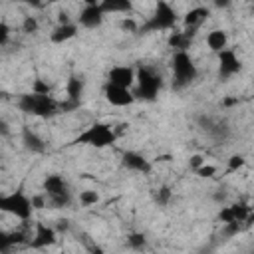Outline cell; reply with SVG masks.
Masks as SVG:
<instances>
[{
	"mask_svg": "<svg viewBox=\"0 0 254 254\" xmlns=\"http://www.w3.org/2000/svg\"><path fill=\"white\" fill-rule=\"evenodd\" d=\"M171 67H173V87L177 89H183L196 79L198 71L189 52H175L171 60Z\"/></svg>",
	"mask_w": 254,
	"mask_h": 254,
	"instance_id": "obj_1",
	"label": "cell"
},
{
	"mask_svg": "<svg viewBox=\"0 0 254 254\" xmlns=\"http://www.w3.org/2000/svg\"><path fill=\"white\" fill-rule=\"evenodd\" d=\"M18 107L24 111V113H32V115H38V117H52L54 113H58V101L48 93V95H42V93H26L18 99Z\"/></svg>",
	"mask_w": 254,
	"mask_h": 254,
	"instance_id": "obj_2",
	"label": "cell"
},
{
	"mask_svg": "<svg viewBox=\"0 0 254 254\" xmlns=\"http://www.w3.org/2000/svg\"><path fill=\"white\" fill-rule=\"evenodd\" d=\"M135 83H137V87L133 89L135 99H145V101H153L163 85L161 75L151 67H139L135 71Z\"/></svg>",
	"mask_w": 254,
	"mask_h": 254,
	"instance_id": "obj_3",
	"label": "cell"
},
{
	"mask_svg": "<svg viewBox=\"0 0 254 254\" xmlns=\"http://www.w3.org/2000/svg\"><path fill=\"white\" fill-rule=\"evenodd\" d=\"M175 26H177V10L167 0H159L157 6H155V12L143 24V30L163 32V30H173Z\"/></svg>",
	"mask_w": 254,
	"mask_h": 254,
	"instance_id": "obj_4",
	"label": "cell"
},
{
	"mask_svg": "<svg viewBox=\"0 0 254 254\" xmlns=\"http://www.w3.org/2000/svg\"><path fill=\"white\" fill-rule=\"evenodd\" d=\"M44 192L54 208H65L71 202V192L62 175H48L44 181Z\"/></svg>",
	"mask_w": 254,
	"mask_h": 254,
	"instance_id": "obj_5",
	"label": "cell"
},
{
	"mask_svg": "<svg viewBox=\"0 0 254 254\" xmlns=\"http://www.w3.org/2000/svg\"><path fill=\"white\" fill-rule=\"evenodd\" d=\"M117 141V135L113 133L111 125H103V123H93L89 125L77 139L75 143H83V145H93V147H107L113 145Z\"/></svg>",
	"mask_w": 254,
	"mask_h": 254,
	"instance_id": "obj_6",
	"label": "cell"
},
{
	"mask_svg": "<svg viewBox=\"0 0 254 254\" xmlns=\"http://www.w3.org/2000/svg\"><path fill=\"white\" fill-rule=\"evenodd\" d=\"M0 212H8L20 220H28L34 208H32L30 198L24 192H10V194L0 196Z\"/></svg>",
	"mask_w": 254,
	"mask_h": 254,
	"instance_id": "obj_7",
	"label": "cell"
},
{
	"mask_svg": "<svg viewBox=\"0 0 254 254\" xmlns=\"http://www.w3.org/2000/svg\"><path fill=\"white\" fill-rule=\"evenodd\" d=\"M103 95L115 107H127V105H131L135 101V95H133V91L129 87H121V85H115V83H105Z\"/></svg>",
	"mask_w": 254,
	"mask_h": 254,
	"instance_id": "obj_8",
	"label": "cell"
},
{
	"mask_svg": "<svg viewBox=\"0 0 254 254\" xmlns=\"http://www.w3.org/2000/svg\"><path fill=\"white\" fill-rule=\"evenodd\" d=\"M240 67H242V64H240V60H238L234 50L224 48L222 52H218V71H220V77L226 79V77L238 73Z\"/></svg>",
	"mask_w": 254,
	"mask_h": 254,
	"instance_id": "obj_9",
	"label": "cell"
},
{
	"mask_svg": "<svg viewBox=\"0 0 254 254\" xmlns=\"http://www.w3.org/2000/svg\"><path fill=\"white\" fill-rule=\"evenodd\" d=\"M103 18H105V12L101 10L99 4H87L77 14V24H81L83 28H99L103 24Z\"/></svg>",
	"mask_w": 254,
	"mask_h": 254,
	"instance_id": "obj_10",
	"label": "cell"
},
{
	"mask_svg": "<svg viewBox=\"0 0 254 254\" xmlns=\"http://www.w3.org/2000/svg\"><path fill=\"white\" fill-rule=\"evenodd\" d=\"M107 83H115L131 89L135 85V69L129 65H113L107 73Z\"/></svg>",
	"mask_w": 254,
	"mask_h": 254,
	"instance_id": "obj_11",
	"label": "cell"
},
{
	"mask_svg": "<svg viewBox=\"0 0 254 254\" xmlns=\"http://www.w3.org/2000/svg\"><path fill=\"white\" fill-rule=\"evenodd\" d=\"M121 163H123V167H125L127 171H135V173H143V175L151 173V163H149L143 155H139V153H135V151L123 153Z\"/></svg>",
	"mask_w": 254,
	"mask_h": 254,
	"instance_id": "obj_12",
	"label": "cell"
},
{
	"mask_svg": "<svg viewBox=\"0 0 254 254\" xmlns=\"http://www.w3.org/2000/svg\"><path fill=\"white\" fill-rule=\"evenodd\" d=\"M210 16L208 8L204 6H194L190 10H187V14L183 16V28H189V30H198L202 26V22Z\"/></svg>",
	"mask_w": 254,
	"mask_h": 254,
	"instance_id": "obj_13",
	"label": "cell"
},
{
	"mask_svg": "<svg viewBox=\"0 0 254 254\" xmlns=\"http://www.w3.org/2000/svg\"><path fill=\"white\" fill-rule=\"evenodd\" d=\"M56 228L54 226H48L44 222H38L36 224V232H34V240H32V246L34 248H44V246H50L56 242Z\"/></svg>",
	"mask_w": 254,
	"mask_h": 254,
	"instance_id": "obj_14",
	"label": "cell"
},
{
	"mask_svg": "<svg viewBox=\"0 0 254 254\" xmlns=\"http://www.w3.org/2000/svg\"><path fill=\"white\" fill-rule=\"evenodd\" d=\"M75 34H77V24H73V22L58 24V26L52 30V34H50V40H52L54 44H64V42L71 40Z\"/></svg>",
	"mask_w": 254,
	"mask_h": 254,
	"instance_id": "obj_15",
	"label": "cell"
},
{
	"mask_svg": "<svg viewBox=\"0 0 254 254\" xmlns=\"http://www.w3.org/2000/svg\"><path fill=\"white\" fill-rule=\"evenodd\" d=\"M204 42H206V48H208L210 52L218 54V52H222V50L228 46V36H226L224 30H210V32L206 34Z\"/></svg>",
	"mask_w": 254,
	"mask_h": 254,
	"instance_id": "obj_16",
	"label": "cell"
},
{
	"mask_svg": "<svg viewBox=\"0 0 254 254\" xmlns=\"http://www.w3.org/2000/svg\"><path fill=\"white\" fill-rule=\"evenodd\" d=\"M99 6L105 14H119V12H131L133 10L131 0H99Z\"/></svg>",
	"mask_w": 254,
	"mask_h": 254,
	"instance_id": "obj_17",
	"label": "cell"
},
{
	"mask_svg": "<svg viewBox=\"0 0 254 254\" xmlns=\"http://www.w3.org/2000/svg\"><path fill=\"white\" fill-rule=\"evenodd\" d=\"M22 139H24L26 149H30L32 153H44V151H46V143H44V139H42L38 133H34L32 129H24Z\"/></svg>",
	"mask_w": 254,
	"mask_h": 254,
	"instance_id": "obj_18",
	"label": "cell"
},
{
	"mask_svg": "<svg viewBox=\"0 0 254 254\" xmlns=\"http://www.w3.org/2000/svg\"><path fill=\"white\" fill-rule=\"evenodd\" d=\"M24 240H26V234H22V232H2L0 230V252L10 250L12 246H16L18 242H24Z\"/></svg>",
	"mask_w": 254,
	"mask_h": 254,
	"instance_id": "obj_19",
	"label": "cell"
},
{
	"mask_svg": "<svg viewBox=\"0 0 254 254\" xmlns=\"http://www.w3.org/2000/svg\"><path fill=\"white\" fill-rule=\"evenodd\" d=\"M81 91H83V79H79V77H69L67 83H65V99L79 101Z\"/></svg>",
	"mask_w": 254,
	"mask_h": 254,
	"instance_id": "obj_20",
	"label": "cell"
},
{
	"mask_svg": "<svg viewBox=\"0 0 254 254\" xmlns=\"http://www.w3.org/2000/svg\"><path fill=\"white\" fill-rule=\"evenodd\" d=\"M40 30V22L36 16H26L22 22V32L24 34H36Z\"/></svg>",
	"mask_w": 254,
	"mask_h": 254,
	"instance_id": "obj_21",
	"label": "cell"
},
{
	"mask_svg": "<svg viewBox=\"0 0 254 254\" xmlns=\"http://www.w3.org/2000/svg\"><path fill=\"white\" fill-rule=\"evenodd\" d=\"M79 202L83 206H93V204L99 202V194L95 190H81L79 192Z\"/></svg>",
	"mask_w": 254,
	"mask_h": 254,
	"instance_id": "obj_22",
	"label": "cell"
},
{
	"mask_svg": "<svg viewBox=\"0 0 254 254\" xmlns=\"http://www.w3.org/2000/svg\"><path fill=\"white\" fill-rule=\"evenodd\" d=\"M194 173H196L198 177H202V179H210V177L216 173V167H214V165H208V163L204 161L198 169H194Z\"/></svg>",
	"mask_w": 254,
	"mask_h": 254,
	"instance_id": "obj_23",
	"label": "cell"
},
{
	"mask_svg": "<svg viewBox=\"0 0 254 254\" xmlns=\"http://www.w3.org/2000/svg\"><path fill=\"white\" fill-rule=\"evenodd\" d=\"M127 242H129L131 248H143V246H145V234H141V232H133V234L127 236Z\"/></svg>",
	"mask_w": 254,
	"mask_h": 254,
	"instance_id": "obj_24",
	"label": "cell"
},
{
	"mask_svg": "<svg viewBox=\"0 0 254 254\" xmlns=\"http://www.w3.org/2000/svg\"><path fill=\"white\" fill-rule=\"evenodd\" d=\"M30 202H32V208H34V210H42V208L48 206V196H46V192H44V194H34V196L30 198Z\"/></svg>",
	"mask_w": 254,
	"mask_h": 254,
	"instance_id": "obj_25",
	"label": "cell"
},
{
	"mask_svg": "<svg viewBox=\"0 0 254 254\" xmlns=\"http://www.w3.org/2000/svg\"><path fill=\"white\" fill-rule=\"evenodd\" d=\"M244 157L242 155H232L230 159H228V171L230 173H234V171H238V169H242L244 167Z\"/></svg>",
	"mask_w": 254,
	"mask_h": 254,
	"instance_id": "obj_26",
	"label": "cell"
},
{
	"mask_svg": "<svg viewBox=\"0 0 254 254\" xmlns=\"http://www.w3.org/2000/svg\"><path fill=\"white\" fill-rule=\"evenodd\" d=\"M171 196H173L171 189H169V187H161V189H159V192H157V202H159L161 206H165V204L171 200Z\"/></svg>",
	"mask_w": 254,
	"mask_h": 254,
	"instance_id": "obj_27",
	"label": "cell"
},
{
	"mask_svg": "<svg viewBox=\"0 0 254 254\" xmlns=\"http://www.w3.org/2000/svg\"><path fill=\"white\" fill-rule=\"evenodd\" d=\"M32 91H34V93H42V95H48V93H50V85H48L44 79H36V81L32 83Z\"/></svg>",
	"mask_w": 254,
	"mask_h": 254,
	"instance_id": "obj_28",
	"label": "cell"
},
{
	"mask_svg": "<svg viewBox=\"0 0 254 254\" xmlns=\"http://www.w3.org/2000/svg\"><path fill=\"white\" fill-rule=\"evenodd\" d=\"M10 26L6 22H0V46H6L8 40H10Z\"/></svg>",
	"mask_w": 254,
	"mask_h": 254,
	"instance_id": "obj_29",
	"label": "cell"
},
{
	"mask_svg": "<svg viewBox=\"0 0 254 254\" xmlns=\"http://www.w3.org/2000/svg\"><path fill=\"white\" fill-rule=\"evenodd\" d=\"M121 28H123L125 32H135V30H137V22H135L133 18H125V20L121 22Z\"/></svg>",
	"mask_w": 254,
	"mask_h": 254,
	"instance_id": "obj_30",
	"label": "cell"
},
{
	"mask_svg": "<svg viewBox=\"0 0 254 254\" xmlns=\"http://www.w3.org/2000/svg\"><path fill=\"white\" fill-rule=\"evenodd\" d=\"M204 161H206V159H204L202 155H192V157H190V161H189V165H190V169L194 171V169H198Z\"/></svg>",
	"mask_w": 254,
	"mask_h": 254,
	"instance_id": "obj_31",
	"label": "cell"
},
{
	"mask_svg": "<svg viewBox=\"0 0 254 254\" xmlns=\"http://www.w3.org/2000/svg\"><path fill=\"white\" fill-rule=\"evenodd\" d=\"M69 230V220L67 218H60L58 224H56V232H65Z\"/></svg>",
	"mask_w": 254,
	"mask_h": 254,
	"instance_id": "obj_32",
	"label": "cell"
},
{
	"mask_svg": "<svg viewBox=\"0 0 254 254\" xmlns=\"http://www.w3.org/2000/svg\"><path fill=\"white\" fill-rule=\"evenodd\" d=\"M0 135H2V137L10 135V127H8V123H6V121H2V119H0Z\"/></svg>",
	"mask_w": 254,
	"mask_h": 254,
	"instance_id": "obj_33",
	"label": "cell"
},
{
	"mask_svg": "<svg viewBox=\"0 0 254 254\" xmlns=\"http://www.w3.org/2000/svg\"><path fill=\"white\" fill-rule=\"evenodd\" d=\"M18 2H24V4H28L32 8H40L42 6V0H18Z\"/></svg>",
	"mask_w": 254,
	"mask_h": 254,
	"instance_id": "obj_34",
	"label": "cell"
},
{
	"mask_svg": "<svg viewBox=\"0 0 254 254\" xmlns=\"http://www.w3.org/2000/svg\"><path fill=\"white\" fill-rule=\"evenodd\" d=\"M214 6L216 8H228L230 6V0H214Z\"/></svg>",
	"mask_w": 254,
	"mask_h": 254,
	"instance_id": "obj_35",
	"label": "cell"
},
{
	"mask_svg": "<svg viewBox=\"0 0 254 254\" xmlns=\"http://www.w3.org/2000/svg\"><path fill=\"white\" fill-rule=\"evenodd\" d=\"M79 2H83L85 6H87V4H99V0H79Z\"/></svg>",
	"mask_w": 254,
	"mask_h": 254,
	"instance_id": "obj_36",
	"label": "cell"
}]
</instances>
